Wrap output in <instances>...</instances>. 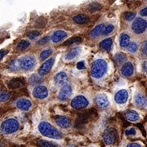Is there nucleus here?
<instances>
[{
  "label": "nucleus",
  "instance_id": "nucleus-25",
  "mask_svg": "<svg viewBox=\"0 0 147 147\" xmlns=\"http://www.w3.org/2000/svg\"><path fill=\"white\" fill-rule=\"evenodd\" d=\"M105 28V27L104 24H100L97 26L95 27L94 29L92 30L90 35H91V37H92V38H96V37L99 36L100 34H103Z\"/></svg>",
  "mask_w": 147,
  "mask_h": 147
},
{
  "label": "nucleus",
  "instance_id": "nucleus-28",
  "mask_svg": "<svg viewBox=\"0 0 147 147\" xmlns=\"http://www.w3.org/2000/svg\"><path fill=\"white\" fill-rule=\"evenodd\" d=\"M130 37L128 34H122L120 35V41H119V43H120L121 47L123 48H125L128 46V44L130 43Z\"/></svg>",
  "mask_w": 147,
  "mask_h": 147
},
{
  "label": "nucleus",
  "instance_id": "nucleus-43",
  "mask_svg": "<svg viewBox=\"0 0 147 147\" xmlns=\"http://www.w3.org/2000/svg\"><path fill=\"white\" fill-rule=\"evenodd\" d=\"M127 147H142V146L140 143H137V142H131L128 143L127 145Z\"/></svg>",
  "mask_w": 147,
  "mask_h": 147
},
{
  "label": "nucleus",
  "instance_id": "nucleus-32",
  "mask_svg": "<svg viewBox=\"0 0 147 147\" xmlns=\"http://www.w3.org/2000/svg\"><path fill=\"white\" fill-rule=\"evenodd\" d=\"M82 40H83V38L81 37H74V38H70L69 39H68L66 42H65V45H71V44L82 42Z\"/></svg>",
  "mask_w": 147,
  "mask_h": 147
},
{
  "label": "nucleus",
  "instance_id": "nucleus-44",
  "mask_svg": "<svg viewBox=\"0 0 147 147\" xmlns=\"http://www.w3.org/2000/svg\"><path fill=\"white\" fill-rule=\"evenodd\" d=\"M77 68L79 69H83L85 68V64H84V61H80L77 64Z\"/></svg>",
  "mask_w": 147,
  "mask_h": 147
},
{
  "label": "nucleus",
  "instance_id": "nucleus-24",
  "mask_svg": "<svg viewBox=\"0 0 147 147\" xmlns=\"http://www.w3.org/2000/svg\"><path fill=\"white\" fill-rule=\"evenodd\" d=\"M112 46H113L112 38H106V39H104L103 41L100 42V48L105 50V51H107V52H110L112 48Z\"/></svg>",
  "mask_w": 147,
  "mask_h": 147
},
{
  "label": "nucleus",
  "instance_id": "nucleus-6",
  "mask_svg": "<svg viewBox=\"0 0 147 147\" xmlns=\"http://www.w3.org/2000/svg\"><path fill=\"white\" fill-rule=\"evenodd\" d=\"M131 30L137 34H142L147 30V21L143 18H136L131 24Z\"/></svg>",
  "mask_w": 147,
  "mask_h": 147
},
{
  "label": "nucleus",
  "instance_id": "nucleus-14",
  "mask_svg": "<svg viewBox=\"0 0 147 147\" xmlns=\"http://www.w3.org/2000/svg\"><path fill=\"white\" fill-rule=\"evenodd\" d=\"M54 120L60 127L67 128L71 126V120L67 116H57L55 117Z\"/></svg>",
  "mask_w": 147,
  "mask_h": 147
},
{
  "label": "nucleus",
  "instance_id": "nucleus-12",
  "mask_svg": "<svg viewBox=\"0 0 147 147\" xmlns=\"http://www.w3.org/2000/svg\"><path fill=\"white\" fill-rule=\"evenodd\" d=\"M134 103L138 108L145 109L147 107V97L142 92H137L134 96Z\"/></svg>",
  "mask_w": 147,
  "mask_h": 147
},
{
  "label": "nucleus",
  "instance_id": "nucleus-5",
  "mask_svg": "<svg viewBox=\"0 0 147 147\" xmlns=\"http://www.w3.org/2000/svg\"><path fill=\"white\" fill-rule=\"evenodd\" d=\"M102 139L107 145H113L115 144L118 140V133L115 128L113 127H108L106 128L103 134H102Z\"/></svg>",
  "mask_w": 147,
  "mask_h": 147
},
{
  "label": "nucleus",
  "instance_id": "nucleus-39",
  "mask_svg": "<svg viewBox=\"0 0 147 147\" xmlns=\"http://www.w3.org/2000/svg\"><path fill=\"white\" fill-rule=\"evenodd\" d=\"M40 32L39 31H30L29 34H28V37L30 38V39H33L34 38H37L38 36L40 35Z\"/></svg>",
  "mask_w": 147,
  "mask_h": 147
},
{
  "label": "nucleus",
  "instance_id": "nucleus-22",
  "mask_svg": "<svg viewBox=\"0 0 147 147\" xmlns=\"http://www.w3.org/2000/svg\"><path fill=\"white\" fill-rule=\"evenodd\" d=\"M125 118L130 122H137L140 119V115L134 110H128L125 114Z\"/></svg>",
  "mask_w": 147,
  "mask_h": 147
},
{
  "label": "nucleus",
  "instance_id": "nucleus-48",
  "mask_svg": "<svg viewBox=\"0 0 147 147\" xmlns=\"http://www.w3.org/2000/svg\"><path fill=\"white\" fill-rule=\"evenodd\" d=\"M69 147H75V146H69Z\"/></svg>",
  "mask_w": 147,
  "mask_h": 147
},
{
  "label": "nucleus",
  "instance_id": "nucleus-35",
  "mask_svg": "<svg viewBox=\"0 0 147 147\" xmlns=\"http://www.w3.org/2000/svg\"><path fill=\"white\" fill-rule=\"evenodd\" d=\"M135 17H136V13L135 12H126L123 15L124 20H126L127 21H132L133 19H135Z\"/></svg>",
  "mask_w": 147,
  "mask_h": 147
},
{
  "label": "nucleus",
  "instance_id": "nucleus-13",
  "mask_svg": "<svg viewBox=\"0 0 147 147\" xmlns=\"http://www.w3.org/2000/svg\"><path fill=\"white\" fill-rule=\"evenodd\" d=\"M94 115H96L94 110H91V111H88L87 113H84L83 115H79L78 119L76 121V126H83L84 124L87 123L92 119V117L94 116Z\"/></svg>",
  "mask_w": 147,
  "mask_h": 147
},
{
  "label": "nucleus",
  "instance_id": "nucleus-36",
  "mask_svg": "<svg viewBox=\"0 0 147 147\" xmlns=\"http://www.w3.org/2000/svg\"><path fill=\"white\" fill-rule=\"evenodd\" d=\"M125 135L128 137H134L137 135V130L134 127H129L125 131Z\"/></svg>",
  "mask_w": 147,
  "mask_h": 147
},
{
  "label": "nucleus",
  "instance_id": "nucleus-1",
  "mask_svg": "<svg viewBox=\"0 0 147 147\" xmlns=\"http://www.w3.org/2000/svg\"><path fill=\"white\" fill-rule=\"evenodd\" d=\"M38 128L39 132L44 137L56 140H60L62 138V133L46 121L40 122Z\"/></svg>",
  "mask_w": 147,
  "mask_h": 147
},
{
  "label": "nucleus",
  "instance_id": "nucleus-34",
  "mask_svg": "<svg viewBox=\"0 0 147 147\" xmlns=\"http://www.w3.org/2000/svg\"><path fill=\"white\" fill-rule=\"evenodd\" d=\"M42 81V79L41 76H38L37 74H33L30 79V84H40Z\"/></svg>",
  "mask_w": 147,
  "mask_h": 147
},
{
  "label": "nucleus",
  "instance_id": "nucleus-21",
  "mask_svg": "<svg viewBox=\"0 0 147 147\" xmlns=\"http://www.w3.org/2000/svg\"><path fill=\"white\" fill-rule=\"evenodd\" d=\"M24 84H25V80L23 79H14L8 82L7 86L11 89H16L23 86Z\"/></svg>",
  "mask_w": 147,
  "mask_h": 147
},
{
  "label": "nucleus",
  "instance_id": "nucleus-38",
  "mask_svg": "<svg viewBox=\"0 0 147 147\" xmlns=\"http://www.w3.org/2000/svg\"><path fill=\"white\" fill-rule=\"evenodd\" d=\"M141 53L143 56H147V40L142 44L141 47Z\"/></svg>",
  "mask_w": 147,
  "mask_h": 147
},
{
  "label": "nucleus",
  "instance_id": "nucleus-29",
  "mask_svg": "<svg viewBox=\"0 0 147 147\" xmlns=\"http://www.w3.org/2000/svg\"><path fill=\"white\" fill-rule=\"evenodd\" d=\"M102 8V5L99 3H92L88 6V11L90 12H95V11H100Z\"/></svg>",
  "mask_w": 147,
  "mask_h": 147
},
{
  "label": "nucleus",
  "instance_id": "nucleus-42",
  "mask_svg": "<svg viewBox=\"0 0 147 147\" xmlns=\"http://www.w3.org/2000/svg\"><path fill=\"white\" fill-rule=\"evenodd\" d=\"M43 20V18H39L38 21H36V26L37 27H39V28H42L45 26V24H46V21H44V22H42V21Z\"/></svg>",
  "mask_w": 147,
  "mask_h": 147
},
{
  "label": "nucleus",
  "instance_id": "nucleus-30",
  "mask_svg": "<svg viewBox=\"0 0 147 147\" xmlns=\"http://www.w3.org/2000/svg\"><path fill=\"white\" fill-rule=\"evenodd\" d=\"M53 53V49H51V48H48V49H45L44 51H42L41 54H40V56H39V58H40V60H46L47 57H49Z\"/></svg>",
  "mask_w": 147,
  "mask_h": 147
},
{
  "label": "nucleus",
  "instance_id": "nucleus-31",
  "mask_svg": "<svg viewBox=\"0 0 147 147\" xmlns=\"http://www.w3.org/2000/svg\"><path fill=\"white\" fill-rule=\"evenodd\" d=\"M30 43L29 41H27V40H21V42H18V44H17V46H16V48L18 49V50H25V49H26L27 47H30Z\"/></svg>",
  "mask_w": 147,
  "mask_h": 147
},
{
  "label": "nucleus",
  "instance_id": "nucleus-15",
  "mask_svg": "<svg viewBox=\"0 0 147 147\" xmlns=\"http://www.w3.org/2000/svg\"><path fill=\"white\" fill-rule=\"evenodd\" d=\"M96 103L101 109H105L110 105V100L105 94H98L96 96Z\"/></svg>",
  "mask_w": 147,
  "mask_h": 147
},
{
  "label": "nucleus",
  "instance_id": "nucleus-47",
  "mask_svg": "<svg viewBox=\"0 0 147 147\" xmlns=\"http://www.w3.org/2000/svg\"><path fill=\"white\" fill-rule=\"evenodd\" d=\"M142 68H143V70H144L145 72H146L147 73V61L144 62L143 65H142Z\"/></svg>",
  "mask_w": 147,
  "mask_h": 147
},
{
  "label": "nucleus",
  "instance_id": "nucleus-11",
  "mask_svg": "<svg viewBox=\"0 0 147 147\" xmlns=\"http://www.w3.org/2000/svg\"><path fill=\"white\" fill-rule=\"evenodd\" d=\"M55 63V57H52L46 61L44 63L42 64V66L39 68L38 73L40 74V76H44L51 71V69L53 68V65Z\"/></svg>",
  "mask_w": 147,
  "mask_h": 147
},
{
  "label": "nucleus",
  "instance_id": "nucleus-10",
  "mask_svg": "<svg viewBox=\"0 0 147 147\" xmlns=\"http://www.w3.org/2000/svg\"><path fill=\"white\" fill-rule=\"evenodd\" d=\"M129 97L128 92L126 89H121L118 91L115 95V100L119 105H124L127 102Z\"/></svg>",
  "mask_w": 147,
  "mask_h": 147
},
{
  "label": "nucleus",
  "instance_id": "nucleus-17",
  "mask_svg": "<svg viewBox=\"0 0 147 147\" xmlns=\"http://www.w3.org/2000/svg\"><path fill=\"white\" fill-rule=\"evenodd\" d=\"M68 81V75L67 74L63 71L57 73L54 77V83L57 86H62L65 85Z\"/></svg>",
  "mask_w": 147,
  "mask_h": 147
},
{
  "label": "nucleus",
  "instance_id": "nucleus-16",
  "mask_svg": "<svg viewBox=\"0 0 147 147\" xmlns=\"http://www.w3.org/2000/svg\"><path fill=\"white\" fill-rule=\"evenodd\" d=\"M121 74L124 77H131L134 74V65L131 62H125L121 68Z\"/></svg>",
  "mask_w": 147,
  "mask_h": 147
},
{
  "label": "nucleus",
  "instance_id": "nucleus-33",
  "mask_svg": "<svg viewBox=\"0 0 147 147\" xmlns=\"http://www.w3.org/2000/svg\"><path fill=\"white\" fill-rule=\"evenodd\" d=\"M127 51L129 53H136L137 52V50H138V45L136 42H131L128 44V46L127 47Z\"/></svg>",
  "mask_w": 147,
  "mask_h": 147
},
{
  "label": "nucleus",
  "instance_id": "nucleus-40",
  "mask_svg": "<svg viewBox=\"0 0 147 147\" xmlns=\"http://www.w3.org/2000/svg\"><path fill=\"white\" fill-rule=\"evenodd\" d=\"M49 39H50V38L48 36L44 37V38H41L39 41H38V45H45V44H47V42H49Z\"/></svg>",
  "mask_w": 147,
  "mask_h": 147
},
{
  "label": "nucleus",
  "instance_id": "nucleus-3",
  "mask_svg": "<svg viewBox=\"0 0 147 147\" xmlns=\"http://www.w3.org/2000/svg\"><path fill=\"white\" fill-rule=\"evenodd\" d=\"M20 123L15 119H8L1 124V131L5 135L13 134L19 130Z\"/></svg>",
  "mask_w": 147,
  "mask_h": 147
},
{
  "label": "nucleus",
  "instance_id": "nucleus-4",
  "mask_svg": "<svg viewBox=\"0 0 147 147\" xmlns=\"http://www.w3.org/2000/svg\"><path fill=\"white\" fill-rule=\"evenodd\" d=\"M20 68L23 70H31L36 66V59L33 56H25L19 60Z\"/></svg>",
  "mask_w": 147,
  "mask_h": 147
},
{
  "label": "nucleus",
  "instance_id": "nucleus-19",
  "mask_svg": "<svg viewBox=\"0 0 147 147\" xmlns=\"http://www.w3.org/2000/svg\"><path fill=\"white\" fill-rule=\"evenodd\" d=\"M81 52H82V51H81V47H74L73 49H71L70 51H69L68 53L65 55L64 58H65V60L67 61H73V60L76 59V58L79 57V55H80V53H81Z\"/></svg>",
  "mask_w": 147,
  "mask_h": 147
},
{
  "label": "nucleus",
  "instance_id": "nucleus-20",
  "mask_svg": "<svg viewBox=\"0 0 147 147\" xmlns=\"http://www.w3.org/2000/svg\"><path fill=\"white\" fill-rule=\"evenodd\" d=\"M67 37V33L63 31V30H58L56 31L52 36V41L55 43L61 42V40H63L64 38H65Z\"/></svg>",
  "mask_w": 147,
  "mask_h": 147
},
{
  "label": "nucleus",
  "instance_id": "nucleus-2",
  "mask_svg": "<svg viewBox=\"0 0 147 147\" xmlns=\"http://www.w3.org/2000/svg\"><path fill=\"white\" fill-rule=\"evenodd\" d=\"M108 70V64L103 59H96L92 65L91 74L94 79H99L104 77Z\"/></svg>",
  "mask_w": 147,
  "mask_h": 147
},
{
  "label": "nucleus",
  "instance_id": "nucleus-26",
  "mask_svg": "<svg viewBox=\"0 0 147 147\" xmlns=\"http://www.w3.org/2000/svg\"><path fill=\"white\" fill-rule=\"evenodd\" d=\"M35 144L38 147H58L57 143L46 141V140H38L35 142Z\"/></svg>",
  "mask_w": 147,
  "mask_h": 147
},
{
  "label": "nucleus",
  "instance_id": "nucleus-9",
  "mask_svg": "<svg viewBox=\"0 0 147 147\" xmlns=\"http://www.w3.org/2000/svg\"><path fill=\"white\" fill-rule=\"evenodd\" d=\"M73 93V88L69 84H65L61 88L58 93V98L61 100H66Z\"/></svg>",
  "mask_w": 147,
  "mask_h": 147
},
{
  "label": "nucleus",
  "instance_id": "nucleus-8",
  "mask_svg": "<svg viewBox=\"0 0 147 147\" xmlns=\"http://www.w3.org/2000/svg\"><path fill=\"white\" fill-rule=\"evenodd\" d=\"M32 94L37 99H44L48 96V89L43 85H38L33 89Z\"/></svg>",
  "mask_w": 147,
  "mask_h": 147
},
{
  "label": "nucleus",
  "instance_id": "nucleus-37",
  "mask_svg": "<svg viewBox=\"0 0 147 147\" xmlns=\"http://www.w3.org/2000/svg\"><path fill=\"white\" fill-rule=\"evenodd\" d=\"M115 30V26L113 25H108L107 26L105 27L104 32H103V34L104 35H107V34H110V33H112V31Z\"/></svg>",
  "mask_w": 147,
  "mask_h": 147
},
{
  "label": "nucleus",
  "instance_id": "nucleus-45",
  "mask_svg": "<svg viewBox=\"0 0 147 147\" xmlns=\"http://www.w3.org/2000/svg\"><path fill=\"white\" fill-rule=\"evenodd\" d=\"M140 14H141V16H147V7H145V8H143L142 10H141Z\"/></svg>",
  "mask_w": 147,
  "mask_h": 147
},
{
  "label": "nucleus",
  "instance_id": "nucleus-23",
  "mask_svg": "<svg viewBox=\"0 0 147 147\" xmlns=\"http://www.w3.org/2000/svg\"><path fill=\"white\" fill-rule=\"evenodd\" d=\"M73 20L76 24H79V25H84V24H87V23L89 21V18H88V16H87L86 15H84V14H79V15H77V16H74Z\"/></svg>",
  "mask_w": 147,
  "mask_h": 147
},
{
  "label": "nucleus",
  "instance_id": "nucleus-18",
  "mask_svg": "<svg viewBox=\"0 0 147 147\" xmlns=\"http://www.w3.org/2000/svg\"><path fill=\"white\" fill-rule=\"evenodd\" d=\"M16 105L19 110H23V111H27V110H29L31 108L32 103L29 99L21 98V99L16 100Z\"/></svg>",
  "mask_w": 147,
  "mask_h": 147
},
{
  "label": "nucleus",
  "instance_id": "nucleus-7",
  "mask_svg": "<svg viewBox=\"0 0 147 147\" xmlns=\"http://www.w3.org/2000/svg\"><path fill=\"white\" fill-rule=\"evenodd\" d=\"M89 105V101L84 96H77L71 100V106L74 109L76 110H81L86 108L88 105Z\"/></svg>",
  "mask_w": 147,
  "mask_h": 147
},
{
  "label": "nucleus",
  "instance_id": "nucleus-27",
  "mask_svg": "<svg viewBox=\"0 0 147 147\" xmlns=\"http://www.w3.org/2000/svg\"><path fill=\"white\" fill-rule=\"evenodd\" d=\"M126 55L123 53H117L115 55V57H114V60H115V63L117 64V65L124 64L125 63V61H126Z\"/></svg>",
  "mask_w": 147,
  "mask_h": 147
},
{
  "label": "nucleus",
  "instance_id": "nucleus-41",
  "mask_svg": "<svg viewBox=\"0 0 147 147\" xmlns=\"http://www.w3.org/2000/svg\"><path fill=\"white\" fill-rule=\"evenodd\" d=\"M10 98V95L7 92H3L1 93V98H0V100L1 102H4L6 100H7L8 99Z\"/></svg>",
  "mask_w": 147,
  "mask_h": 147
},
{
  "label": "nucleus",
  "instance_id": "nucleus-46",
  "mask_svg": "<svg viewBox=\"0 0 147 147\" xmlns=\"http://www.w3.org/2000/svg\"><path fill=\"white\" fill-rule=\"evenodd\" d=\"M7 53V51H5V50H1V53H0V57H1V59L4 57V56H5Z\"/></svg>",
  "mask_w": 147,
  "mask_h": 147
}]
</instances>
